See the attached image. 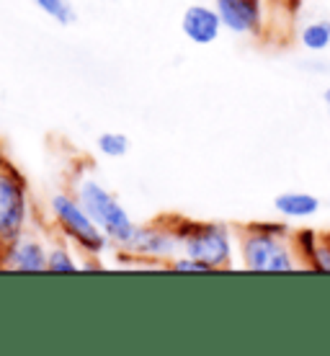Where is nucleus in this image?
I'll list each match as a JSON object with an SVG mask.
<instances>
[{"label":"nucleus","mask_w":330,"mask_h":356,"mask_svg":"<svg viewBox=\"0 0 330 356\" xmlns=\"http://www.w3.org/2000/svg\"><path fill=\"white\" fill-rule=\"evenodd\" d=\"M99 150L106 155V158H124L126 150H129V140L126 134L122 132H104L99 137Z\"/></svg>","instance_id":"obj_13"},{"label":"nucleus","mask_w":330,"mask_h":356,"mask_svg":"<svg viewBox=\"0 0 330 356\" xmlns=\"http://www.w3.org/2000/svg\"><path fill=\"white\" fill-rule=\"evenodd\" d=\"M186 256L201 261L209 268H224L232 261L230 232L222 225H186L176 230Z\"/></svg>","instance_id":"obj_3"},{"label":"nucleus","mask_w":330,"mask_h":356,"mask_svg":"<svg viewBox=\"0 0 330 356\" xmlns=\"http://www.w3.org/2000/svg\"><path fill=\"white\" fill-rule=\"evenodd\" d=\"M179 245V235L160 227H134V235L129 238L124 248L140 256H170Z\"/></svg>","instance_id":"obj_8"},{"label":"nucleus","mask_w":330,"mask_h":356,"mask_svg":"<svg viewBox=\"0 0 330 356\" xmlns=\"http://www.w3.org/2000/svg\"><path fill=\"white\" fill-rule=\"evenodd\" d=\"M78 202L90 214V220L104 230L108 241L124 248L129 238L134 235L137 225L132 222V217L126 214L124 207L119 204V199L114 194H108L106 188L96 181H83L78 186Z\"/></svg>","instance_id":"obj_1"},{"label":"nucleus","mask_w":330,"mask_h":356,"mask_svg":"<svg viewBox=\"0 0 330 356\" xmlns=\"http://www.w3.org/2000/svg\"><path fill=\"white\" fill-rule=\"evenodd\" d=\"M181 31L186 34L188 42L194 44H212L222 31V18L209 6H188L181 18Z\"/></svg>","instance_id":"obj_6"},{"label":"nucleus","mask_w":330,"mask_h":356,"mask_svg":"<svg viewBox=\"0 0 330 356\" xmlns=\"http://www.w3.org/2000/svg\"><path fill=\"white\" fill-rule=\"evenodd\" d=\"M242 261L250 271H295L297 264L274 232H248L242 241Z\"/></svg>","instance_id":"obj_5"},{"label":"nucleus","mask_w":330,"mask_h":356,"mask_svg":"<svg viewBox=\"0 0 330 356\" xmlns=\"http://www.w3.org/2000/svg\"><path fill=\"white\" fill-rule=\"evenodd\" d=\"M274 209L281 217H292V220H307L313 214L320 212V199L307 191H284L274 199Z\"/></svg>","instance_id":"obj_10"},{"label":"nucleus","mask_w":330,"mask_h":356,"mask_svg":"<svg viewBox=\"0 0 330 356\" xmlns=\"http://www.w3.org/2000/svg\"><path fill=\"white\" fill-rule=\"evenodd\" d=\"M28 217L26 184L13 165L0 163V245L21 238Z\"/></svg>","instance_id":"obj_2"},{"label":"nucleus","mask_w":330,"mask_h":356,"mask_svg":"<svg viewBox=\"0 0 330 356\" xmlns=\"http://www.w3.org/2000/svg\"><path fill=\"white\" fill-rule=\"evenodd\" d=\"M8 266L18 271H31V274L47 271V250L39 241L18 238L8 245Z\"/></svg>","instance_id":"obj_9"},{"label":"nucleus","mask_w":330,"mask_h":356,"mask_svg":"<svg viewBox=\"0 0 330 356\" xmlns=\"http://www.w3.org/2000/svg\"><path fill=\"white\" fill-rule=\"evenodd\" d=\"M217 13L232 34H250L261 26V0H217Z\"/></svg>","instance_id":"obj_7"},{"label":"nucleus","mask_w":330,"mask_h":356,"mask_svg":"<svg viewBox=\"0 0 330 356\" xmlns=\"http://www.w3.org/2000/svg\"><path fill=\"white\" fill-rule=\"evenodd\" d=\"M322 98H325V104H328V106H330V88L325 90V93H322Z\"/></svg>","instance_id":"obj_17"},{"label":"nucleus","mask_w":330,"mask_h":356,"mask_svg":"<svg viewBox=\"0 0 330 356\" xmlns=\"http://www.w3.org/2000/svg\"><path fill=\"white\" fill-rule=\"evenodd\" d=\"M52 214L54 220L60 222L67 238L75 241L81 248H85L88 253H101L106 248V235L101 230L99 225L90 220V214L83 209V204L78 199H72L67 194H54L52 196Z\"/></svg>","instance_id":"obj_4"},{"label":"nucleus","mask_w":330,"mask_h":356,"mask_svg":"<svg viewBox=\"0 0 330 356\" xmlns=\"http://www.w3.org/2000/svg\"><path fill=\"white\" fill-rule=\"evenodd\" d=\"M173 268L176 271H199V274H206V271H212V268L206 266V264H201V261L197 259H179V261H173Z\"/></svg>","instance_id":"obj_15"},{"label":"nucleus","mask_w":330,"mask_h":356,"mask_svg":"<svg viewBox=\"0 0 330 356\" xmlns=\"http://www.w3.org/2000/svg\"><path fill=\"white\" fill-rule=\"evenodd\" d=\"M34 6L44 16L57 21L60 26H70V24H75V18H78L75 8L70 6V0H34Z\"/></svg>","instance_id":"obj_12"},{"label":"nucleus","mask_w":330,"mask_h":356,"mask_svg":"<svg viewBox=\"0 0 330 356\" xmlns=\"http://www.w3.org/2000/svg\"><path fill=\"white\" fill-rule=\"evenodd\" d=\"M47 271H52V274H75L78 264L72 261V256L65 248H52L47 250Z\"/></svg>","instance_id":"obj_14"},{"label":"nucleus","mask_w":330,"mask_h":356,"mask_svg":"<svg viewBox=\"0 0 330 356\" xmlns=\"http://www.w3.org/2000/svg\"><path fill=\"white\" fill-rule=\"evenodd\" d=\"M315 268H322V271H330V245H320L317 243V248H315V253L310 256Z\"/></svg>","instance_id":"obj_16"},{"label":"nucleus","mask_w":330,"mask_h":356,"mask_svg":"<svg viewBox=\"0 0 330 356\" xmlns=\"http://www.w3.org/2000/svg\"><path fill=\"white\" fill-rule=\"evenodd\" d=\"M299 42H302L304 49H310V52H322V49H328L330 47V21H313V24H307L302 29V34H299Z\"/></svg>","instance_id":"obj_11"}]
</instances>
